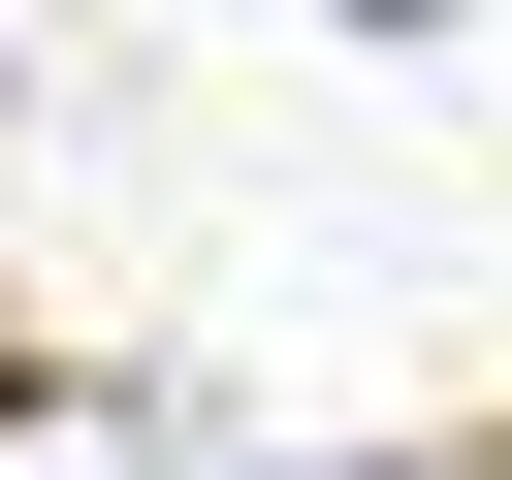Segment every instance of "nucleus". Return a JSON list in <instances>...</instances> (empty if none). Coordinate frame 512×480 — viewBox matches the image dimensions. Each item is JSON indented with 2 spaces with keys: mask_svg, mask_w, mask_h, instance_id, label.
<instances>
[{
  "mask_svg": "<svg viewBox=\"0 0 512 480\" xmlns=\"http://www.w3.org/2000/svg\"><path fill=\"white\" fill-rule=\"evenodd\" d=\"M352 32H448V0H352Z\"/></svg>",
  "mask_w": 512,
  "mask_h": 480,
  "instance_id": "obj_1",
  "label": "nucleus"
}]
</instances>
